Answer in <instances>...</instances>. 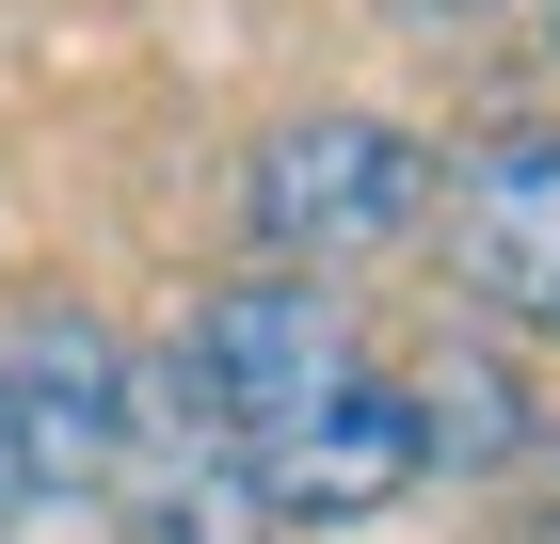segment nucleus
Here are the masks:
<instances>
[{"label": "nucleus", "mask_w": 560, "mask_h": 544, "mask_svg": "<svg viewBox=\"0 0 560 544\" xmlns=\"http://www.w3.org/2000/svg\"><path fill=\"white\" fill-rule=\"evenodd\" d=\"M352 369H369V352H352V304H337V289H304V273H241V289H209L192 321H176V352L144 369V449L241 464L257 432L320 417Z\"/></svg>", "instance_id": "f257e3e1"}, {"label": "nucleus", "mask_w": 560, "mask_h": 544, "mask_svg": "<svg viewBox=\"0 0 560 544\" xmlns=\"http://www.w3.org/2000/svg\"><path fill=\"white\" fill-rule=\"evenodd\" d=\"M432 209V144L400 113H289L241 161V224H257V273H352V256H385L400 224Z\"/></svg>", "instance_id": "f03ea898"}, {"label": "nucleus", "mask_w": 560, "mask_h": 544, "mask_svg": "<svg viewBox=\"0 0 560 544\" xmlns=\"http://www.w3.org/2000/svg\"><path fill=\"white\" fill-rule=\"evenodd\" d=\"M0 401H16V464H33V512L48 497H113L144 464V352L96 304H33L0 321Z\"/></svg>", "instance_id": "7ed1b4c3"}, {"label": "nucleus", "mask_w": 560, "mask_h": 544, "mask_svg": "<svg viewBox=\"0 0 560 544\" xmlns=\"http://www.w3.org/2000/svg\"><path fill=\"white\" fill-rule=\"evenodd\" d=\"M241 481V512L257 529H369V512H400L432 481V432H417V384H385V369H352L320 417H289V432H257V449L224 464Z\"/></svg>", "instance_id": "20e7f679"}, {"label": "nucleus", "mask_w": 560, "mask_h": 544, "mask_svg": "<svg viewBox=\"0 0 560 544\" xmlns=\"http://www.w3.org/2000/svg\"><path fill=\"white\" fill-rule=\"evenodd\" d=\"M432 193H448V273H465V304L497 336H560V113L480 128Z\"/></svg>", "instance_id": "39448f33"}, {"label": "nucleus", "mask_w": 560, "mask_h": 544, "mask_svg": "<svg viewBox=\"0 0 560 544\" xmlns=\"http://www.w3.org/2000/svg\"><path fill=\"white\" fill-rule=\"evenodd\" d=\"M417 432H432V464H465V481L545 449V417H528V384H513L497 336H465V352H432V369H417Z\"/></svg>", "instance_id": "423d86ee"}, {"label": "nucleus", "mask_w": 560, "mask_h": 544, "mask_svg": "<svg viewBox=\"0 0 560 544\" xmlns=\"http://www.w3.org/2000/svg\"><path fill=\"white\" fill-rule=\"evenodd\" d=\"M33 512V464H16V401H0V529Z\"/></svg>", "instance_id": "0eeeda50"}, {"label": "nucleus", "mask_w": 560, "mask_h": 544, "mask_svg": "<svg viewBox=\"0 0 560 544\" xmlns=\"http://www.w3.org/2000/svg\"><path fill=\"white\" fill-rule=\"evenodd\" d=\"M400 16H480V0H400Z\"/></svg>", "instance_id": "6e6552de"}]
</instances>
